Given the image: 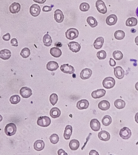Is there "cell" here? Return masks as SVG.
Returning <instances> with one entry per match:
<instances>
[{
  "label": "cell",
  "mask_w": 138,
  "mask_h": 155,
  "mask_svg": "<svg viewBox=\"0 0 138 155\" xmlns=\"http://www.w3.org/2000/svg\"><path fill=\"white\" fill-rule=\"evenodd\" d=\"M50 123L51 120L49 117L46 116H40L37 121V124L40 127H47L50 125Z\"/></svg>",
  "instance_id": "6da1fadb"
},
{
  "label": "cell",
  "mask_w": 138,
  "mask_h": 155,
  "mask_svg": "<svg viewBox=\"0 0 138 155\" xmlns=\"http://www.w3.org/2000/svg\"><path fill=\"white\" fill-rule=\"evenodd\" d=\"M4 130L5 134L8 136L14 135L17 131L16 124L12 122L8 124L5 126Z\"/></svg>",
  "instance_id": "7a4b0ae2"
},
{
  "label": "cell",
  "mask_w": 138,
  "mask_h": 155,
  "mask_svg": "<svg viewBox=\"0 0 138 155\" xmlns=\"http://www.w3.org/2000/svg\"><path fill=\"white\" fill-rule=\"evenodd\" d=\"M79 35V31L75 28L69 29L65 32V37L69 40H73L77 38Z\"/></svg>",
  "instance_id": "3957f363"
},
{
  "label": "cell",
  "mask_w": 138,
  "mask_h": 155,
  "mask_svg": "<svg viewBox=\"0 0 138 155\" xmlns=\"http://www.w3.org/2000/svg\"><path fill=\"white\" fill-rule=\"evenodd\" d=\"M102 84L104 87L107 89H110L115 86V80L113 77H108L103 80Z\"/></svg>",
  "instance_id": "277c9868"
},
{
  "label": "cell",
  "mask_w": 138,
  "mask_h": 155,
  "mask_svg": "<svg viewBox=\"0 0 138 155\" xmlns=\"http://www.w3.org/2000/svg\"><path fill=\"white\" fill-rule=\"evenodd\" d=\"M96 7L99 13L105 14L107 12V8L105 3L102 0H98L96 3Z\"/></svg>",
  "instance_id": "5b68a950"
},
{
  "label": "cell",
  "mask_w": 138,
  "mask_h": 155,
  "mask_svg": "<svg viewBox=\"0 0 138 155\" xmlns=\"http://www.w3.org/2000/svg\"><path fill=\"white\" fill-rule=\"evenodd\" d=\"M119 134L122 139L127 140L130 138L132 134L131 131L128 127H124L120 130Z\"/></svg>",
  "instance_id": "8992f818"
},
{
  "label": "cell",
  "mask_w": 138,
  "mask_h": 155,
  "mask_svg": "<svg viewBox=\"0 0 138 155\" xmlns=\"http://www.w3.org/2000/svg\"><path fill=\"white\" fill-rule=\"evenodd\" d=\"M20 94L23 98H27L33 95V92L31 88L27 86H25L21 88L20 91Z\"/></svg>",
  "instance_id": "52a82bcc"
},
{
  "label": "cell",
  "mask_w": 138,
  "mask_h": 155,
  "mask_svg": "<svg viewBox=\"0 0 138 155\" xmlns=\"http://www.w3.org/2000/svg\"><path fill=\"white\" fill-rule=\"evenodd\" d=\"M29 12L31 15L34 17L38 16L41 13V8L39 5L36 4H33L30 7Z\"/></svg>",
  "instance_id": "ba28073f"
},
{
  "label": "cell",
  "mask_w": 138,
  "mask_h": 155,
  "mask_svg": "<svg viewBox=\"0 0 138 155\" xmlns=\"http://www.w3.org/2000/svg\"><path fill=\"white\" fill-rule=\"evenodd\" d=\"M60 70L63 73L69 74H72L74 73L75 70L73 66L70 65L68 64H65L60 66Z\"/></svg>",
  "instance_id": "9c48e42d"
},
{
  "label": "cell",
  "mask_w": 138,
  "mask_h": 155,
  "mask_svg": "<svg viewBox=\"0 0 138 155\" xmlns=\"http://www.w3.org/2000/svg\"><path fill=\"white\" fill-rule=\"evenodd\" d=\"M114 73L115 77L119 80L122 79L125 76V71L120 66H117L114 68Z\"/></svg>",
  "instance_id": "30bf717a"
},
{
  "label": "cell",
  "mask_w": 138,
  "mask_h": 155,
  "mask_svg": "<svg viewBox=\"0 0 138 155\" xmlns=\"http://www.w3.org/2000/svg\"><path fill=\"white\" fill-rule=\"evenodd\" d=\"M92 75V71L90 68H85L82 70L80 74V77L82 80L89 79Z\"/></svg>",
  "instance_id": "8fae6325"
},
{
  "label": "cell",
  "mask_w": 138,
  "mask_h": 155,
  "mask_svg": "<svg viewBox=\"0 0 138 155\" xmlns=\"http://www.w3.org/2000/svg\"><path fill=\"white\" fill-rule=\"evenodd\" d=\"M90 126L92 130L97 132L100 130L101 125L100 122L97 119H93L90 122Z\"/></svg>",
  "instance_id": "7c38bea8"
},
{
  "label": "cell",
  "mask_w": 138,
  "mask_h": 155,
  "mask_svg": "<svg viewBox=\"0 0 138 155\" xmlns=\"http://www.w3.org/2000/svg\"><path fill=\"white\" fill-rule=\"evenodd\" d=\"M68 46L70 50L73 52L77 53L80 50L81 45L78 42L75 41H72L68 44Z\"/></svg>",
  "instance_id": "4fadbf2b"
},
{
  "label": "cell",
  "mask_w": 138,
  "mask_h": 155,
  "mask_svg": "<svg viewBox=\"0 0 138 155\" xmlns=\"http://www.w3.org/2000/svg\"><path fill=\"white\" fill-rule=\"evenodd\" d=\"M54 19L58 23H62L64 19V15L61 10L57 9L54 13Z\"/></svg>",
  "instance_id": "5bb4252c"
},
{
  "label": "cell",
  "mask_w": 138,
  "mask_h": 155,
  "mask_svg": "<svg viewBox=\"0 0 138 155\" xmlns=\"http://www.w3.org/2000/svg\"><path fill=\"white\" fill-rule=\"evenodd\" d=\"M106 91L105 89H99L94 91L92 93V96L94 98H100L105 95Z\"/></svg>",
  "instance_id": "9a60e30c"
},
{
  "label": "cell",
  "mask_w": 138,
  "mask_h": 155,
  "mask_svg": "<svg viewBox=\"0 0 138 155\" xmlns=\"http://www.w3.org/2000/svg\"><path fill=\"white\" fill-rule=\"evenodd\" d=\"M21 5L18 3L14 2L9 7L10 12L13 14H16L21 11Z\"/></svg>",
  "instance_id": "2e32d148"
},
{
  "label": "cell",
  "mask_w": 138,
  "mask_h": 155,
  "mask_svg": "<svg viewBox=\"0 0 138 155\" xmlns=\"http://www.w3.org/2000/svg\"><path fill=\"white\" fill-rule=\"evenodd\" d=\"M90 103L86 99H82L78 101L77 104V107L79 110L86 109L89 107Z\"/></svg>",
  "instance_id": "e0dca14e"
},
{
  "label": "cell",
  "mask_w": 138,
  "mask_h": 155,
  "mask_svg": "<svg viewBox=\"0 0 138 155\" xmlns=\"http://www.w3.org/2000/svg\"><path fill=\"white\" fill-rule=\"evenodd\" d=\"M117 21V17L115 15L112 14L109 15L106 19V23L109 26L115 25Z\"/></svg>",
  "instance_id": "ac0fdd59"
},
{
  "label": "cell",
  "mask_w": 138,
  "mask_h": 155,
  "mask_svg": "<svg viewBox=\"0 0 138 155\" xmlns=\"http://www.w3.org/2000/svg\"><path fill=\"white\" fill-rule=\"evenodd\" d=\"M98 137L100 140L106 142L110 140V135L108 132L105 130H102L98 133Z\"/></svg>",
  "instance_id": "d6986e66"
},
{
  "label": "cell",
  "mask_w": 138,
  "mask_h": 155,
  "mask_svg": "<svg viewBox=\"0 0 138 155\" xmlns=\"http://www.w3.org/2000/svg\"><path fill=\"white\" fill-rule=\"evenodd\" d=\"M11 56V53L7 49L2 50L0 51V58L2 59L7 60L9 59Z\"/></svg>",
  "instance_id": "ffe728a7"
},
{
  "label": "cell",
  "mask_w": 138,
  "mask_h": 155,
  "mask_svg": "<svg viewBox=\"0 0 138 155\" xmlns=\"http://www.w3.org/2000/svg\"><path fill=\"white\" fill-rule=\"evenodd\" d=\"M34 147L37 151H42L45 147L44 142L42 140H37L34 143Z\"/></svg>",
  "instance_id": "44dd1931"
},
{
  "label": "cell",
  "mask_w": 138,
  "mask_h": 155,
  "mask_svg": "<svg viewBox=\"0 0 138 155\" xmlns=\"http://www.w3.org/2000/svg\"><path fill=\"white\" fill-rule=\"evenodd\" d=\"M104 42V39L103 37H99L97 38L94 42L93 45L94 47L96 49H99L103 47Z\"/></svg>",
  "instance_id": "7402d4cb"
},
{
  "label": "cell",
  "mask_w": 138,
  "mask_h": 155,
  "mask_svg": "<svg viewBox=\"0 0 138 155\" xmlns=\"http://www.w3.org/2000/svg\"><path fill=\"white\" fill-rule=\"evenodd\" d=\"M58 68V64L54 61H50L46 65L47 69L50 71H56Z\"/></svg>",
  "instance_id": "603a6c76"
},
{
  "label": "cell",
  "mask_w": 138,
  "mask_h": 155,
  "mask_svg": "<svg viewBox=\"0 0 138 155\" xmlns=\"http://www.w3.org/2000/svg\"><path fill=\"white\" fill-rule=\"evenodd\" d=\"M110 103L107 100H103L99 102L98 104V107L102 110H107L110 108Z\"/></svg>",
  "instance_id": "cb8c5ba5"
},
{
  "label": "cell",
  "mask_w": 138,
  "mask_h": 155,
  "mask_svg": "<svg viewBox=\"0 0 138 155\" xmlns=\"http://www.w3.org/2000/svg\"><path fill=\"white\" fill-rule=\"evenodd\" d=\"M72 127L70 125L66 126L64 133V137L66 140H69L70 138L72 133Z\"/></svg>",
  "instance_id": "d4e9b609"
},
{
  "label": "cell",
  "mask_w": 138,
  "mask_h": 155,
  "mask_svg": "<svg viewBox=\"0 0 138 155\" xmlns=\"http://www.w3.org/2000/svg\"><path fill=\"white\" fill-rule=\"evenodd\" d=\"M80 142L77 139H73L71 140L69 143V147L72 151H76L80 147Z\"/></svg>",
  "instance_id": "484cf974"
},
{
  "label": "cell",
  "mask_w": 138,
  "mask_h": 155,
  "mask_svg": "<svg viewBox=\"0 0 138 155\" xmlns=\"http://www.w3.org/2000/svg\"><path fill=\"white\" fill-rule=\"evenodd\" d=\"M61 115V111L58 108H53L50 111V115L53 118H59Z\"/></svg>",
  "instance_id": "4316f807"
},
{
  "label": "cell",
  "mask_w": 138,
  "mask_h": 155,
  "mask_svg": "<svg viewBox=\"0 0 138 155\" xmlns=\"http://www.w3.org/2000/svg\"><path fill=\"white\" fill-rule=\"evenodd\" d=\"M50 53L51 56L56 58H59L62 54L61 50L57 47L51 48Z\"/></svg>",
  "instance_id": "83f0119b"
},
{
  "label": "cell",
  "mask_w": 138,
  "mask_h": 155,
  "mask_svg": "<svg viewBox=\"0 0 138 155\" xmlns=\"http://www.w3.org/2000/svg\"><path fill=\"white\" fill-rule=\"evenodd\" d=\"M43 41L44 45L46 47H50L52 44L53 41L51 37L48 35V32H47V34H46L43 37Z\"/></svg>",
  "instance_id": "f1b7e54d"
},
{
  "label": "cell",
  "mask_w": 138,
  "mask_h": 155,
  "mask_svg": "<svg viewBox=\"0 0 138 155\" xmlns=\"http://www.w3.org/2000/svg\"><path fill=\"white\" fill-rule=\"evenodd\" d=\"M114 105L117 108L122 109L125 107L126 103L123 100L118 99L114 102Z\"/></svg>",
  "instance_id": "f546056e"
},
{
  "label": "cell",
  "mask_w": 138,
  "mask_h": 155,
  "mask_svg": "<svg viewBox=\"0 0 138 155\" xmlns=\"http://www.w3.org/2000/svg\"><path fill=\"white\" fill-rule=\"evenodd\" d=\"M138 23L137 19L134 17H130L127 19L126 22V25L128 27H133L137 25Z\"/></svg>",
  "instance_id": "4dcf8cb0"
},
{
  "label": "cell",
  "mask_w": 138,
  "mask_h": 155,
  "mask_svg": "<svg viewBox=\"0 0 138 155\" xmlns=\"http://www.w3.org/2000/svg\"><path fill=\"white\" fill-rule=\"evenodd\" d=\"M86 21H87L88 24L90 25V26L92 28H94L98 25L97 20H96L95 18H94L93 17H89L87 18Z\"/></svg>",
  "instance_id": "1f68e13d"
},
{
  "label": "cell",
  "mask_w": 138,
  "mask_h": 155,
  "mask_svg": "<svg viewBox=\"0 0 138 155\" xmlns=\"http://www.w3.org/2000/svg\"><path fill=\"white\" fill-rule=\"evenodd\" d=\"M125 34L124 31L122 30H117L115 32L114 34V37L117 40H122L125 38Z\"/></svg>",
  "instance_id": "d6a6232c"
},
{
  "label": "cell",
  "mask_w": 138,
  "mask_h": 155,
  "mask_svg": "<svg viewBox=\"0 0 138 155\" xmlns=\"http://www.w3.org/2000/svg\"><path fill=\"white\" fill-rule=\"evenodd\" d=\"M112 119L110 115H106L102 119V122L103 125L108 126L112 123Z\"/></svg>",
  "instance_id": "836d02e7"
},
{
  "label": "cell",
  "mask_w": 138,
  "mask_h": 155,
  "mask_svg": "<svg viewBox=\"0 0 138 155\" xmlns=\"http://www.w3.org/2000/svg\"><path fill=\"white\" fill-rule=\"evenodd\" d=\"M113 57L117 61H120L123 58V54L122 52L119 51H114L113 54Z\"/></svg>",
  "instance_id": "e575fe53"
},
{
  "label": "cell",
  "mask_w": 138,
  "mask_h": 155,
  "mask_svg": "<svg viewBox=\"0 0 138 155\" xmlns=\"http://www.w3.org/2000/svg\"><path fill=\"white\" fill-rule=\"evenodd\" d=\"M31 53L29 49L28 48H25L22 49L21 53V55L24 59H27L30 56Z\"/></svg>",
  "instance_id": "d590c367"
},
{
  "label": "cell",
  "mask_w": 138,
  "mask_h": 155,
  "mask_svg": "<svg viewBox=\"0 0 138 155\" xmlns=\"http://www.w3.org/2000/svg\"><path fill=\"white\" fill-rule=\"evenodd\" d=\"M21 100L20 96L18 95H15L11 96L10 98V101L13 104H17L19 103Z\"/></svg>",
  "instance_id": "8d00e7d4"
},
{
  "label": "cell",
  "mask_w": 138,
  "mask_h": 155,
  "mask_svg": "<svg viewBox=\"0 0 138 155\" xmlns=\"http://www.w3.org/2000/svg\"><path fill=\"white\" fill-rule=\"evenodd\" d=\"M58 100V97L56 94L55 93L52 94L50 96L49 100L50 103L53 106H55Z\"/></svg>",
  "instance_id": "74e56055"
},
{
  "label": "cell",
  "mask_w": 138,
  "mask_h": 155,
  "mask_svg": "<svg viewBox=\"0 0 138 155\" xmlns=\"http://www.w3.org/2000/svg\"><path fill=\"white\" fill-rule=\"evenodd\" d=\"M49 139L51 143L56 144L59 141V137L58 134H53L50 136Z\"/></svg>",
  "instance_id": "f35d334b"
},
{
  "label": "cell",
  "mask_w": 138,
  "mask_h": 155,
  "mask_svg": "<svg viewBox=\"0 0 138 155\" xmlns=\"http://www.w3.org/2000/svg\"><path fill=\"white\" fill-rule=\"evenodd\" d=\"M90 8V5L85 2L82 3L80 6V9L82 12L88 11Z\"/></svg>",
  "instance_id": "ab89813d"
},
{
  "label": "cell",
  "mask_w": 138,
  "mask_h": 155,
  "mask_svg": "<svg viewBox=\"0 0 138 155\" xmlns=\"http://www.w3.org/2000/svg\"><path fill=\"white\" fill-rule=\"evenodd\" d=\"M106 53L105 51L102 50L98 52L97 57L99 60L105 59L106 58Z\"/></svg>",
  "instance_id": "60d3db41"
},
{
  "label": "cell",
  "mask_w": 138,
  "mask_h": 155,
  "mask_svg": "<svg viewBox=\"0 0 138 155\" xmlns=\"http://www.w3.org/2000/svg\"><path fill=\"white\" fill-rule=\"evenodd\" d=\"M53 6V5H51V6H48V5H45L44 6L42 9V11H43L45 12H48L52 10V7Z\"/></svg>",
  "instance_id": "b9f144b4"
},
{
  "label": "cell",
  "mask_w": 138,
  "mask_h": 155,
  "mask_svg": "<svg viewBox=\"0 0 138 155\" xmlns=\"http://www.w3.org/2000/svg\"><path fill=\"white\" fill-rule=\"evenodd\" d=\"M11 43L12 46H13V47H17L18 46V41L16 39L13 38L12 39L11 41Z\"/></svg>",
  "instance_id": "7bdbcfd3"
},
{
  "label": "cell",
  "mask_w": 138,
  "mask_h": 155,
  "mask_svg": "<svg viewBox=\"0 0 138 155\" xmlns=\"http://www.w3.org/2000/svg\"><path fill=\"white\" fill-rule=\"evenodd\" d=\"M11 35L9 33H7L5 35H4L3 36L2 38L3 40L5 41H8L11 39Z\"/></svg>",
  "instance_id": "ee69618b"
},
{
  "label": "cell",
  "mask_w": 138,
  "mask_h": 155,
  "mask_svg": "<svg viewBox=\"0 0 138 155\" xmlns=\"http://www.w3.org/2000/svg\"><path fill=\"white\" fill-rule=\"evenodd\" d=\"M109 65L111 67H114L116 65V63L115 61V60L113 59L112 58H110V61L109 62Z\"/></svg>",
  "instance_id": "f6af8a7d"
},
{
  "label": "cell",
  "mask_w": 138,
  "mask_h": 155,
  "mask_svg": "<svg viewBox=\"0 0 138 155\" xmlns=\"http://www.w3.org/2000/svg\"><path fill=\"white\" fill-rule=\"evenodd\" d=\"M58 153L59 155H68V154L62 149H59L58 151Z\"/></svg>",
  "instance_id": "bcb514c9"
},
{
  "label": "cell",
  "mask_w": 138,
  "mask_h": 155,
  "mask_svg": "<svg viewBox=\"0 0 138 155\" xmlns=\"http://www.w3.org/2000/svg\"><path fill=\"white\" fill-rule=\"evenodd\" d=\"M34 2L36 3H39V4H44L46 2V0H33Z\"/></svg>",
  "instance_id": "7dc6e473"
},
{
  "label": "cell",
  "mask_w": 138,
  "mask_h": 155,
  "mask_svg": "<svg viewBox=\"0 0 138 155\" xmlns=\"http://www.w3.org/2000/svg\"><path fill=\"white\" fill-rule=\"evenodd\" d=\"M89 154L90 155H99V154L96 150H92L90 151Z\"/></svg>",
  "instance_id": "c3c4849f"
},
{
  "label": "cell",
  "mask_w": 138,
  "mask_h": 155,
  "mask_svg": "<svg viewBox=\"0 0 138 155\" xmlns=\"http://www.w3.org/2000/svg\"><path fill=\"white\" fill-rule=\"evenodd\" d=\"M135 120L138 124V112L136 113L135 116Z\"/></svg>",
  "instance_id": "681fc988"
},
{
  "label": "cell",
  "mask_w": 138,
  "mask_h": 155,
  "mask_svg": "<svg viewBox=\"0 0 138 155\" xmlns=\"http://www.w3.org/2000/svg\"><path fill=\"white\" fill-rule=\"evenodd\" d=\"M135 42L136 44L138 46V36H137L135 39Z\"/></svg>",
  "instance_id": "f907efd6"
},
{
  "label": "cell",
  "mask_w": 138,
  "mask_h": 155,
  "mask_svg": "<svg viewBox=\"0 0 138 155\" xmlns=\"http://www.w3.org/2000/svg\"><path fill=\"white\" fill-rule=\"evenodd\" d=\"M135 88H136V90H137V91H138V82H137V83H136V84H135Z\"/></svg>",
  "instance_id": "816d5d0a"
},
{
  "label": "cell",
  "mask_w": 138,
  "mask_h": 155,
  "mask_svg": "<svg viewBox=\"0 0 138 155\" xmlns=\"http://www.w3.org/2000/svg\"><path fill=\"white\" fill-rule=\"evenodd\" d=\"M136 15H137V16L138 17V7L137 8V9H136Z\"/></svg>",
  "instance_id": "f5cc1de1"
},
{
  "label": "cell",
  "mask_w": 138,
  "mask_h": 155,
  "mask_svg": "<svg viewBox=\"0 0 138 155\" xmlns=\"http://www.w3.org/2000/svg\"><path fill=\"white\" fill-rule=\"evenodd\" d=\"M3 119V118L1 115H0V122H1L2 121Z\"/></svg>",
  "instance_id": "db71d44e"
}]
</instances>
